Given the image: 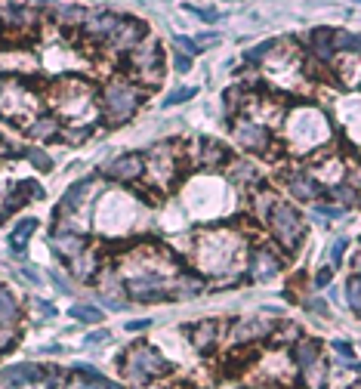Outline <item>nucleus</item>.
<instances>
[{
	"label": "nucleus",
	"instance_id": "obj_10",
	"mask_svg": "<svg viewBox=\"0 0 361 389\" xmlns=\"http://www.w3.org/2000/svg\"><path fill=\"white\" fill-rule=\"evenodd\" d=\"M93 182H96V176H84V180L71 182V186L65 189L62 201H59V207H56V216H59V220H65V216L77 214V207H81V204H84V198L90 195V189H93Z\"/></svg>",
	"mask_w": 361,
	"mask_h": 389
},
{
	"label": "nucleus",
	"instance_id": "obj_14",
	"mask_svg": "<svg viewBox=\"0 0 361 389\" xmlns=\"http://www.w3.org/2000/svg\"><path fill=\"white\" fill-rule=\"evenodd\" d=\"M41 10L52 12V19H56L62 28H71V31L84 28V22H87V16H90L81 3H47V6H41Z\"/></svg>",
	"mask_w": 361,
	"mask_h": 389
},
{
	"label": "nucleus",
	"instance_id": "obj_8",
	"mask_svg": "<svg viewBox=\"0 0 361 389\" xmlns=\"http://www.w3.org/2000/svg\"><path fill=\"white\" fill-rule=\"evenodd\" d=\"M43 377H47V371H43L41 365H28V361H22V365H10V368L0 371V389L31 386V383H41Z\"/></svg>",
	"mask_w": 361,
	"mask_h": 389
},
{
	"label": "nucleus",
	"instance_id": "obj_2",
	"mask_svg": "<svg viewBox=\"0 0 361 389\" xmlns=\"http://www.w3.org/2000/svg\"><path fill=\"white\" fill-rule=\"evenodd\" d=\"M124 361V371H127V377L133 380L136 386H146L152 383V380L164 377V374L170 371V365L164 361V355L152 349L148 343H136L133 349H127V352L121 355Z\"/></svg>",
	"mask_w": 361,
	"mask_h": 389
},
{
	"label": "nucleus",
	"instance_id": "obj_15",
	"mask_svg": "<svg viewBox=\"0 0 361 389\" xmlns=\"http://www.w3.org/2000/svg\"><path fill=\"white\" fill-rule=\"evenodd\" d=\"M235 140H238L244 149H251V151H266L269 130L262 127V124H253V121H238L235 124Z\"/></svg>",
	"mask_w": 361,
	"mask_h": 389
},
{
	"label": "nucleus",
	"instance_id": "obj_25",
	"mask_svg": "<svg viewBox=\"0 0 361 389\" xmlns=\"http://www.w3.org/2000/svg\"><path fill=\"white\" fill-rule=\"evenodd\" d=\"M19 321V300L0 285V325H16Z\"/></svg>",
	"mask_w": 361,
	"mask_h": 389
},
{
	"label": "nucleus",
	"instance_id": "obj_23",
	"mask_svg": "<svg viewBox=\"0 0 361 389\" xmlns=\"http://www.w3.org/2000/svg\"><path fill=\"white\" fill-rule=\"evenodd\" d=\"M68 315L75 321H81V325H99L105 319V312L99 306H93V303H75V306L68 309Z\"/></svg>",
	"mask_w": 361,
	"mask_h": 389
},
{
	"label": "nucleus",
	"instance_id": "obj_43",
	"mask_svg": "<svg viewBox=\"0 0 361 389\" xmlns=\"http://www.w3.org/2000/svg\"><path fill=\"white\" fill-rule=\"evenodd\" d=\"M50 281H52V285H56V287H59V291H62V294H68V291H71L68 278H65L62 272H50Z\"/></svg>",
	"mask_w": 361,
	"mask_h": 389
},
{
	"label": "nucleus",
	"instance_id": "obj_30",
	"mask_svg": "<svg viewBox=\"0 0 361 389\" xmlns=\"http://www.w3.org/2000/svg\"><path fill=\"white\" fill-rule=\"evenodd\" d=\"M278 207V201H275V195H269V192H260L257 195V204H253V214L260 216V220H266L269 222V216H272V210Z\"/></svg>",
	"mask_w": 361,
	"mask_h": 389
},
{
	"label": "nucleus",
	"instance_id": "obj_3",
	"mask_svg": "<svg viewBox=\"0 0 361 389\" xmlns=\"http://www.w3.org/2000/svg\"><path fill=\"white\" fill-rule=\"evenodd\" d=\"M127 62H130V71L146 84H155L161 77V65H164V53H161V44L155 37H146L139 47H133L127 53Z\"/></svg>",
	"mask_w": 361,
	"mask_h": 389
},
{
	"label": "nucleus",
	"instance_id": "obj_5",
	"mask_svg": "<svg viewBox=\"0 0 361 389\" xmlns=\"http://www.w3.org/2000/svg\"><path fill=\"white\" fill-rule=\"evenodd\" d=\"M146 37H148L146 22H142V19H136V16H124V12H121L115 31H111L108 41H105V47H108L111 53H130L133 47H139Z\"/></svg>",
	"mask_w": 361,
	"mask_h": 389
},
{
	"label": "nucleus",
	"instance_id": "obj_31",
	"mask_svg": "<svg viewBox=\"0 0 361 389\" xmlns=\"http://www.w3.org/2000/svg\"><path fill=\"white\" fill-rule=\"evenodd\" d=\"M195 93H198V90H195V87H176L173 93H167V96H164V108H173V105L188 102V99H195Z\"/></svg>",
	"mask_w": 361,
	"mask_h": 389
},
{
	"label": "nucleus",
	"instance_id": "obj_24",
	"mask_svg": "<svg viewBox=\"0 0 361 389\" xmlns=\"http://www.w3.org/2000/svg\"><path fill=\"white\" fill-rule=\"evenodd\" d=\"M71 272H75L81 281H93L96 275H99V266H96V256H90L87 250H84L81 256H75V260H71Z\"/></svg>",
	"mask_w": 361,
	"mask_h": 389
},
{
	"label": "nucleus",
	"instance_id": "obj_34",
	"mask_svg": "<svg viewBox=\"0 0 361 389\" xmlns=\"http://www.w3.org/2000/svg\"><path fill=\"white\" fill-rule=\"evenodd\" d=\"M16 343H19L16 325H0V352H10Z\"/></svg>",
	"mask_w": 361,
	"mask_h": 389
},
{
	"label": "nucleus",
	"instance_id": "obj_33",
	"mask_svg": "<svg viewBox=\"0 0 361 389\" xmlns=\"http://www.w3.org/2000/svg\"><path fill=\"white\" fill-rule=\"evenodd\" d=\"M62 142H84L93 136V127H62Z\"/></svg>",
	"mask_w": 361,
	"mask_h": 389
},
{
	"label": "nucleus",
	"instance_id": "obj_6",
	"mask_svg": "<svg viewBox=\"0 0 361 389\" xmlns=\"http://www.w3.org/2000/svg\"><path fill=\"white\" fill-rule=\"evenodd\" d=\"M142 173H146V155H139V151L117 155L115 161H108L102 167V176H108L115 182H136Z\"/></svg>",
	"mask_w": 361,
	"mask_h": 389
},
{
	"label": "nucleus",
	"instance_id": "obj_16",
	"mask_svg": "<svg viewBox=\"0 0 361 389\" xmlns=\"http://www.w3.org/2000/svg\"><path fill=\"white\" fill-rule=\"evenodd\" d=\"M188 340H192V346L198 349V352H210V349L216 346V340H219V321H213V319L195 321V325L188 328Z\"/></svg>",
	"mask_w": 361,
	"mask_h": 389
},
{
	"label": "nucleus",
	"instance_id": "obj_1",
	"mask_svg": "<svg viewBox=\"0 0 361 389\" xmlns=\"http://www.w3.org/2000/svg\"><path fill=\"white\" fill-rule=\"evenodd\" d=\"M146 102V87L127 81V77H115L108 87L102 90V115L105 124L117 127V124L133 121V115L139 111V105Z\"/></svg>",
	"mask_w": 361,
	"mask_h": 389
},
{
	"label": "nucleus",
	"instance_id": "obj_44",
	"mask_svg": "<svg viewBox=\"0 0 361 389\" xmlns=\"http://www.w3.org/2000/svg\"><path fill=\"white\" fill-rule=\"evenodd\" d=\"M331 278H333L331 269H318V272H315V287H327L331 285Z\"/></svg>",
	"mask_w": 361,
	"mask_h": 389
},
{
	"label": "nucleus",
	"instance_id": "obj_38",
	"mask_svg": "<svg viewBox=\"0 0 361 389\" xmlns=\"http://www.w3.org/2000/svg\"><path fill=\"white\" fill-rule=\"evenodd\" d=\"M192 41H195V56H198V53H204V50H210V47H213V44L219 41V37H216L213 31H204V35L192 37Z\"/></svg>",
	"mask_w": 361,
	"mask_h": 389
},
{
	"label": "nucleus",
	"instance_id": "obj_27",
	"mask_svg": "<svg viewBox=\"0 0 361 389\" xmlns=\"http://www.w3.org/2000/svg\"><path fill=\"white\" fill-rule=\"evenodd\" d=\"M204 167H216V164H222V161H228V151L219 146L216 140H204V151H201V158H198Z\"/></svg>",
	"mask_w": 361,
	"mask_h": 389
},
{
	"label": "nucleus",
	"instance_id": "obj_9",
	"mask_svg": "<svg viewBox=\"0 0 361 389\" xmlns=\"http://www.w3.org/2000/svg\"><path fill=\"white\" fill-rule=\"evenodd\" d=\"M117 19H121V12H90L81 28V37L84 41H93V44H105L108 35L115 31Z\"/></svg>",
	"mask_w": 361,
	"mask_h": 389
},
{
	"label": "nucleus",
	"instance_id": "obj_19",
	"mask_svg": "<svg viewBox=\"0 0 361 389\" xmlns=\"http://www.w3.org/2000/svg\"><path fill=\"white\" fill-rule=\"evenodd\" d=\"M281 263L275 254H269V250H253V260H251V275L257 281L262 278H272V275H278Z\"/></svg>",
	"mask_w": 361,
	"mask_h": 389
},
{
	"label": "nucleus",
	"instance_id": "obj_47",
	"mask_svg": "<svg viewBox=\"0 0 361 389\" xmlns=\"http://www.w3.org/2000/svg\"><path fill=\"white\" fill-rule=\"evenodd\" d=\"M108 337H111L108 331H96V334H90V337H87V343H90V346H93V343H105Z\"/></svg>",
	"mask_w": 361,
	"mask_h": 389
},
{
	"label": "nucleus",
	"instance_id": "obj_22",
	"mask_svg": "<svg viewBox=\"0 0 361 389\" xmlns=\"http://www.w3.org/2000/svg\"><path fill=\"white\" fill-rule=\"evenodd\" d=\"M37 232V220L35 216H25V220H19L16 226H12L10 232V244H12V254H19V250L28 244V238Z\"/></svg>",
	"mask_w": 361,
	"mask_h": 389
},
{
	"label": "nucleus",
	"instance_id": "obj_18",
	"mask_svg": "<svg viewBox=\"0 0 361 389\" xmlns=\"http://www.w3.org/2000/svg\"><path fill=\"white\" fill-rule=\"evenodd\" d=\"M287 189H291V195L293 198H300V201H318V195H321V186L312 180L309 173H291L287 176Z\"/></svg>",
	"mask_w": 361,
	"mask_h": 389
},
{
	"label": "nucleus",
	"instance_id": "obj_11",
	"mask_svg": "<svg viewBox=\"0 0 361 389\" xmlns=\"http://www.w3.org/2000/svg\"><path fill=\"white\" fill-rule=\"evenodd\" d=\"M43 198V189L37 186L35 180H22L12 186V192L6 195V204H3V214H0V220H6L10 214H16L19 207H25L28 201H41Z\"/></svg>",
	"mask_w": 361,
	"mask_h": 389
},
{
	"label": "nucleus",
	"instance_id": "obj_21",
	"mask_svg": "<svg viewBox=\"0 0 361 389\" xmlns=\"http://www.w3.org/2000/svg\"><path fill=\"white\" fill-rule=\"evenodd\" d=\"M201 291H204V281H201L198 275H182V278L170 287V300H192V296H198Z\"/></svg>",
	"mask_w": 361,
	"mask_h": 389
},
{
	"label": "nucleus",
	"instance_id": "obj_20",
	"mask_svg": "<svg viewBox=\"0 0 361 389\" xmlns=\"http://www.w3.org/2000/svg\"><path fill=\"white\" fill-rule=\"evenodd\" d=\"M333 31L337 28H315L312 31V53L321 62H331L333 59Z\"/></svg>",
	"mask_w": 361,
	"mask_h": 389
},
{
	"label": "nucleus",
	"instance_id": "obj_49",
	"mask_svg": "<svg viewBox=\"0 0 361 389\" xmlns=\"http://www.w3.org/2000/svg\"><path fill=\"white\" fill-rule=\"evenodd\" d=\"M352 389H361V383H355V386H352Z\"/></svg>",
	"mask_w": 361,
	"mask_h": 389
},
{
	"label": "nucleus",
	"instance_id": "obj_29",
	"mask_svg": "<svg viewBox=\"0 0 361 389\" xmlns=\"http://www.w3.org/2000/svg\"><path fill=\"white\" fill-rule=\"evenodd\" d=\"M331 198L340 201V207H343V204H358V192H355V186H349V182H337V186L331 189Z\"/></svg>",
	"mask_w": 361,
	"mask_h": 389
},
{
	"label": "nucleus",
	"instance_id": "obj_4",
	"mask_svg": "<svg viewBox=\"0 0 361 389\" xmlns=\"http://www.w3.org/2000/svg\"><path fill=\"white\" fill-rule=\"evenodd\" d=\"M269 226H272L275 238L284 244V247H291V250L297 247L300 238H303V232H306L303 216H300L291 204H278V207L272 210V216H269Z\"/></svg>",
	"mask_w": 361,
	"mask_h": 389
},
{
	"label": "nucleus",
	"instance_id": "obj_46",
	"mask_svg": "<svg viewBox=\"0 0 361 389\" xmlns=\"http://www.w3.org/2000/svg\"><path fill=\"white\" fill-rule=\"evenodd\" d=\"M309 312L312 315H327V303L324 300H309Z\"/></svg>",
	"mask_w": 361,
	"mask_h": 389
},
{
	"label": "nucleus",
	"instance_id": "obj_26",
	"mask_svg": "<svg viewBox=\"0 0 361 389\" xmlns=\"http://www.w3.org/2000/svg\"><path fill=\"white\" fill-rule=\"evenodd\" d=\"M293 361H297L300 368H312L315 361H318V343L315 340H303V343H297V346H293Z\"/></svg>",
	"mask_w": 361,
	"mask_h": 389
},
{
	"label": "nucleus",
	"instance_id": "obj_28",
	"mask_svg": "<svg viewBox=\"0 0 361 389\" xmlns=\"http://www.w3.org/2000/svg\"><path fill=\"white\" fill-rule=\"evenodd\" d=\"M22 158H25V161L35 164L37 170H43V173H47V170H52V158H50L43 149H35V146H31V149H25V151H22Z\"/></svg>",
	"mask_w": 361,
	"mask_h": 389
},
{
	"label": "nucleus",
	"instance_id": "obj_37",
	"mask_svg": "<svg viewBox=\"0 0 361 389\" xmlns=\"http://www.w3.org/2000/svg\"><path fill=\"white\" fill-rule=\"evenodd\" d=\"M272 47H275V44H272V41H262V44H260V47H257V50H247V53H244V62H247V65H257V62H260V59H262V56H266V53H269V50H272Z\"/></svg>",
	"mask_w": 361,
	"mask_h": 389
},
{
	"label": "nucleus",
	"instance_id": "obj_42",
	"mask_svg": "<svg viewBox=\"0 0 361 389\" xmlns=\"http://www.w3.org/2000/svg\"><path fill=\"white\" fill-rule=\"evenodd\" d=\"M333 349H337V352L343 355L346 361H352V359H355V352H352V346H349V343H346V340H333Z\"/></svg>",
	"mask_w": 361,
	"mask_h": 389
},
{
	"label": "nucleus",
	"instance_id": "obj_39",
	"mask_svg": "<svg viewBox=\"0 0 361 389\" xmlns=\"http://www.w3.org/2000/svg\"><path fill=\"white\" fill-rule=\"evenodd\" d=\"M31 309H35L37 319H47V321L56 315V306H52L50 300H35V303H31Z\"/></svg>",
	"mask_w": 361,
	"mask_h": 389
},
{
	"label": "nucleus",
	"instance_id": "obj_35",
	"mask_svg": "<svg viewBox=\"0 0 361 389\" xmlns=\"http://www.w3.org/2000/svg\"><path fill=\"white\" fill-rule=\"evenodd\" d=\"M346 300H349V306L361 312V275L355 278H349V285H346Z\"/></svg>",
	"mask_w": 361,
	"mask_h": 389
},
{
	"label": "nucleus",
	"instance_id": "obj_12",
	"mask_svg": "<svg viewBox=\"0 0 361 389\" xmlns=\"http://www.w3.org/2000/svg\"><path fill=\"white\" fill-rule=\"evenodd\" d=\"M37 16L31 6L25 3H0V28L3 31H22L28 25H35Z\"/></svg>",
	"mask_w": 361,
	"mask_h": 389
},
{
	"label": "nucleus",
	"instance_id": "obj_45",
	"mask_svg": "<svg viewBox=\"0 0 361 389\" xmlns=\"http://www.w3.org/2000/svg\"><path fill=\"white\" fill-rule=\"evenodd\" d=\"M152 328V319H136V321H127V331L139 334V331H148Z\"/></svg>",
	"mask_w": 361,
	"mask_h": 389
},
{
	"label": "nucleus",
	"instance_id": "obj_32",
	"mask_svg": "<svg viewBox=\"0 0 361 389\" xmlns=\"http://www.w3.org/2000/svg\"><path fill=\"white\" fill-rule=\"evenodd\" d=\"M186 12H192V16H198V19H204V22H219V10L216 6H201V3H186L182 6Z\"/></svg>",
	"mask_w": 361,
	"mask_h": 389
},
{
	"label": "nucleus",
	"instance_id": "obj_17",
	"mask_svg": "<svg viewBox=\"0 0 361 389\" xmlns=\"http://www.w3.org/2000/svg\"><path fill=\"white\" fill-rule=\"evenodd\" d=\"M28 140H56L62 133V121L56 115H37L31 124H25Z\"/></svg>",
	"mask_w": 361,
	"mask_h": 389
},
{
	"label": "nucleus",
	"instance_id": "obj_41",
	"mask_svg": "<svg viewBox=\"0 0 361 389\" xmlns=\"http://www.w3.org/2000/svg\"><path fill=\"white\" fill-rule=\"evenodd\" d=\"M173 68L179 71V75L192 71V56H182V53H176V56H173Z\"/></svg>",
	"mask_w": 361,
	"mask_h": 389
},
{
	"label": "nucleus",
	"instance_id": "obj_40",
	"mask_svg": "<svg viewBox=\"0 0 361 389\" xmlns=\"http://www.w3.org/2000/svg\"><path fill=\"white\" fill-rule=\"evenodd\" d=\"M346 247H349V238H337V241H333V247H331V260H333V266H340V260H343Z\"/></svg>",
	"mask_w": 361,
	"mask_h": 389
},
{
	"label": "nucleus",
	"instance_id": "obj_36",
	"mask_svg": "<svg viewBox=\"0 0 361 389\" xmlns=\"http://www.w3.org/2000/svg\"><path fill=\"white\" fill-rule=\"evenodd\" d=\"M315 214L327 216V220H340V216L346 214L343 207H337V204H324V201H315Z\"/></svg>",
	"mask_w": 361,
	"mask_h": 389
},
{
	"label": "nucleus",
	"instance_id": "obj_13",
	"mask_svg": "<svg viewBox=\"0 0 361 389\" xmlns=\"http://www.w3.org/2000/svg\"><path fill=\"white\" fill-rule=\"evenodd\" d=\"M50 247H52V254H56L59 260L71 263L75 256H81L84 250H87V238L77 235V232H52Z\"/></svg>",
	"mask_w": 361,
	"mask_h": 389
},
{
	"label": "nucleus",
	"instance_id": "obj_7",
	"mask_svg": "<svg viewBox=\"0 0 361 389\" xmlns=\"http://www.w3.org/2000/svg\"><path fill=\"white\" fill-rule=\"evenodd\" d=\"M127 296L133 303H164V300H170V287H167V281H161V278H155V275H142V278H133V281H127Z\"/></svg>",
	"mask_w": 361,
	"mask_h": 389
},
{
	"label": "nucleus",
	"instance_id": "obj_48",
	"mask_svg": "<svg viewBox=\"0 0 361 389\" xmlns=\"http://www.w3.org/2000/svg\"><path fill=\"white\" fill-rule=\"evenodd\" d=\"M352 368H355V371L361 374V361H352Z\"/></svg>",
	"mask_w": 361,
	"mask_h": 389
}]
</instances>
